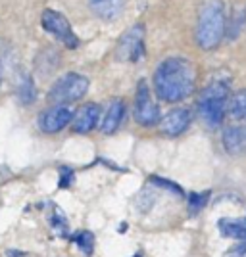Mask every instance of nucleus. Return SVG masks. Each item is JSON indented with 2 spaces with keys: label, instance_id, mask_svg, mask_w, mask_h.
Returning a JSON list of instances; mask_svg holds the SVG:
<instances>
[{
  "label": "nucleus",
  "instance_id": "f257e3e1",
  "mask_svg": "<svg viewBox=\"0 0 246 257\" xmlns=\"http://www.w3.org/2000/svg\"><path fill=\"white\" fill-rule=\"evenodd\" d=\"M152 81L158 98L173 104L193 94L196 71L194 65L185 58H168L158 65Z\"/></svg>",
  "mask_w": 246,
  "mask_h": 257
},
{
  "label": "nucleus",
  "instance_id": "f3484780",
  "mask_svg": "<svg viewBox=\"0 0 246 257\" xmlns=\"http://www.w3.org/2000/svg\"><path fill=\"white\" fill-rule=\"evenodd\" d=\"M18 98L22 104H33L35 98H37V88H35V83L29 75H23L22 81H20V86H18Z\"/></svg>",
  "mask_w": 246,
  "mask_h": 257
},
{
  "label": "nucleus",
  "instance_id": "a211bd4d",
  "mask_svg": "<svg viewBox=\"0 0 246 257\" xmlns=\"http://www.w3.org/2000/svg\"><path fill=\"white\" fill-rule=\"evenodd\" d=\"M75 244H77V247L81 249V253L83 255H91L93 253V249H95V236H93V232H89V230H79L77 234H75Z\"/></svg>",
  "mask_w": 246,
  "mask_h": 257
},
{
  "label": "nucleus",
  "instance_id": "9d476101",
  "mask_svg": "<svg viewBox=\"0 0 246 257\" xmlns=\"http://www.w3.org/2000/svg\"><path fill=\"white\" fill-rule=\"evenodd\" d=\"M98 119H100V107L93 102L85 104L77 109V113L71 119L73 131L75 133H91L98 125Z\"/></svg>",
  "mask_w": 246,
  "mask_h": 257
},
{
  "label": "nucleus",
  "instance_id": "6ab92c4d",
  "mask_svg": "<svg viewBox=\"0 0 246 257\" xmlns=\"http://www.w3.org/2000/svg\"><path fill=\"white\" fill-rule=\"evenodd\" d=\"M244 23H246V8H236L235 14H233V20L229 23V29H227L229 39L238 37L240 31H242V27H244Z\"/></svg>",
  "mask_w": 246,
  "mask_h": 257
},
{
  "label": "nucleus",
  "instance_id": "6e6552de",
  "mask_svg": "<svg viewBox=\"0 0 246 257\" xmlns=\"http://www.w3.org/2000/svg\"><path fill=\"white\" fill-rule=\"evenodd\" d=\"M73 119V109L69 106H52L48 109H44L39 117V127L41 131L54 135L60 133L62 128H65Z\"/></svg>",
  "mask_w": 246,
  "mask_h": 257
},
{
  "label": "nucleus",
  "instance_id": "412c9836",
  "mask_svg": "<svg viewBox=\"0 0 246 257\" xmlns=\"http://www.w3.org/2000/svg\"><path fill=\"white\" fill-rule=\"evenodd\" d=\"M208 198H210L208 192H194L193 196H191V202H189V211H191V213H198L204 205H206Z\"/></svg>",
  "mask_w": 246,
  "mask_h": 257
},
{
  "label": "nucleus",
  "instance_id": "aec40b11",
  "mask_svg": "<svg viewBox=\"0 0 246 257\" xmlns=\"http://www.w3.org/2000/svg\"><path fill=\"white\" fill-rule=\"evenodd\" d=\"M154 200H156V194L150 192V188H144V190L137 196V207H139V211H142V213L150 211V207H152V204H154Z\"/></svg>",
  "mask_w": 246,
  "mask_h": 257
},
{
  "label": "nucleus",
  "instance_id": "7ed1b4c3",
  "mask_svg": "<svg viewBox=\"0 0 246 257\" xmlns=\"http://www.w3.org/2000/svg\"><path fill=\"white\" fill-rule=\"evenodd\" d=\"M227 94H229V85L221 83V81L212 83L204 90L202 98L198 102V111H200V117L208 127L215 128L223 123Z\"/></svg>",
  "mask_w": 246,
  "mask_h": 257
},
{
  "label": "nucleus",
  "instance_id": "0eeeda50",
  "mask_svg": "<svg viewBox=\"0 0 246 257\" xmlns=\"http://www.w3.org/2000/svg\"><path fill=\"white\" fill-rule=\"evenodd\" d=\"M142 56H144V27L135 25L119 39V44L116 48V58L119 62L135 64Z\"/></svg>",
  "mask_w": 246,
  "mask_h": 257
},
{
  "label": "nucleus",
  "instance_id": "39448f33",
  "mask_svg": "<svg viewBox=\"0 0 246 257\" xmlns=\"http://www.w3.org/2000/svg\"><path fill=\"white\" fill-rule=\"evenodd\" d=\"M41 25L46 33H50L52 37H56L60 43H64L67 48H77L79 46V39L75 37L73 29L69 22L65 20L64 14L56 10H44L43 18H41Z\"/></svg>",
  "mask_w": 246,
  "mask_h": 257
},
{
  "label": "nucleus",
  "instance_id": "423d86ee",
  "mask_svg": "<svg viewBox=\"0 0 246 257\" xmlns=\"http://www.w3.org/2000/svg\"><path fill=\"white\" fill-rule=\"evenodd\" d=\"M133 113H135L137 123L144 125V127L156 125L160 121V109H158V104L152 98V92H150L146 81H139V85H137Z\"/></svg>",
  "mask_w": 246,
  "mask_h": 257
},
{
  "label": "nucleus",
  "instance_id": "4be33fe9",
  "mask_svg": "<svg viewBox=\"0 0 246 257\" xmlns=\"http://www.w3.org/2000/svg\"><path fill=\"white\" fill-rule=\"evenodd\" d=\"M73 182V173L71 169H62V179H60V186L62 188H69Z\"/></svg>",
  "mask_w": 246,
  "mask_h": 257
},
{
  "label": "nucleus",
  "instance_id": "dca6fc26",
  "mask_svg": "<svg viewBox=\"0 0 246 257\" xmlns=\"http://www.w3.org/2000/svg\"><path fill=\"white\" fill-rule=\"evenodd\" d=\"M229 113H231V117L236 119V121H246V90H240V92H236L231 96L229 100Z\"/></svg>",
  "mask_w": 246,
  "mask_h": 257
},
{
  "label": "nucleus",
  "instance_id": "4468645a",
  "mask_svg": "<svg viewBox=\"0 0 246 257\" xmlns=\"http://www.w3.org/2000/svg\"><path fill=\"white\" fill-rule=\"evenodd\" d=\"M219 232L225 238H235L240 242H246V219H221L219 223Z\"/></svg>",
  "mask_w": 246,
  "mask_h": 257
},
{
  "label": "nucleus",
  "instance_id": "f8f14e48",
  "mask_svg": "<svg viewBox=\"0 0 246 257\" xmlns=\"http://www.w3.org/2000/svg\"><path fill=\"white\" fill-rule=\"evenodd\" d=\"M223 146L231 156H238L246 150V127L235 125L223 131Z\"/></svg>",
  "mask_w": 246,
  "mask_h": 257
},
{
  "label": "nucleus",
  "instance_id": "9b49d317",
  "mask_svg": "<svg viewBox=\"0 0 246 257\" xmlns=\"http://www.w3.org/2000/svg\"><path fill=\"white\" fill-rule=\"evenodd\" d=\"M89 6L97 18L104 22H114L121 16L125 8V0H89Z\"/></svg>",
  "mask_w": 246,
  "mask_h": 257
},
{
  "label": "nucleus",
  "instance_id": "2eb2a0df",
  "mask_svg": "<svg viewBox=\"0 0 246 257\" xmlns=\"http://www.w3.org/2000/svg\"><path fill=\"white\" fill-rule=\"evenodd\" d=\"M48 221H50V226L52 230L58 236H69V225H67V219H65V213L54 204H48Z\"/></svg>",
  "mask_w": 246,
  "mask_h": 257
},
{
  "label": "nucleus",
  "instance_id": "ddd939ff",
  "mask_svg": "<svg viewBox=\"0 0 246 257\" xmlns=\"http://www.w3.org/2000/svg\"><path fill=\"white\" fill-rule=\"evenodd\" d=\"M123 115H125V104L121 100H114L110 106H108L106 113H104V119L100 123V128L104 135H112L116 133L123 121Z\"/></svg>",
  "mask_w": 246,
  "mask_h": 257
},
{
  "label": "nucleus",
  "instance_id": "b1692460",
  "mask_svg": "<svg viewBox=\"0 0 246 257\" xmlns=\"http://www.w3.org/2000/svg\"><path fill=\"white\" fill-rule=\"evenodd\" d=\"M0 85H2V64H0Z\"/></svg>",
  "mask_w": 246,
  "mask_h": 257
},
{
  "label": "nucleus",
  "instance_id": "f03ea898",
  "mask_svg": "<svg viewBox=\"0 0 246 257\" xmlns=\"http://www.w3.org/2000/svg\"><path fill=\"white\" fill-rule=\"evenodd\" d=\"M227 20H225V8L221 0H210L206 2L198 16L196 23V43L202 50H214L223 41Z\"/></svg>",
  "mask_w": 246,
  "mask_h": 257
},
{
  "label": "nucleus",
  "instance_id": "1a4fd4ad",
  "mask_svg": "<svg viewBox=\"0 0 246 257\" xmlns=\"http://www.w3.org/2000/svg\"><path fill=\"white\" fill-rule=\"evenodd\" d=\"M158 125L166 137H179L191 125V113L187 107H177V109H172L170 113H166L158 121Z\"/></svg>",
  "mask_w": 246,
  "mask_h": 257
},
{
  "label": "nucleus",
  "instance_id": "20e7f679",
  "mask_svg": "<svg viewBox=\"0 0 246 257\" xmlns=\"http://www.w3.org/2000/svg\"><path fill=\"white\" fill-rule=\"evenodd\" d=\"M89 90V79L79 73H67L60 77L48 90V102L54 106H67L71 102H77L79 98L85 96Z\"/></svg>",
  "mask_w": 246,
  "mask_h": 257
},
{
  "label": "nucleus",
  "instance_id": "5701e85b",
  "mask_svg": "<svg viewBox=\"0 0 246 257\" xmlns=\"http://www.w3.org/2000/svg\"><path fill=\"white\" fill-rule=\"evenodd\" d=\"M152 181H154V182H160V184H168L166 181H160V179H152ZM166 188H170V190H173L175 194H183V192H181V188H179V186H175V184H170V186H166Z\"/></svg>",
  "mask_w": 246,
  "mask_h": 257
}]
</instances>
